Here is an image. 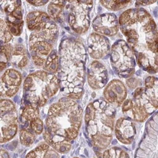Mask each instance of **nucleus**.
I'll return each mask as SVG.
<instances>
[{
    "label": "nucleus",
    "instance_id": "nucleus-1",
    "mask_svg": "<svg viewBox=\"0 0 158 158\" xmlns=\"http://www.w3.org/2000/svg\"><path fill=\"white\" fill-rule=\"evenodd\" d=\"M118 22L138 65L149 73H156L157 72V29L151 15L143 8H131L123 13Z\"/></svg>",
    "mask_w": 158,
    "mask_h": 158
},
{
    "label": "nucleus",
    "instance_id": "nucleus-2",
    "mask_svg": "<svg viewBox=\"0 0 158 158\" xmlns=\"http://www.w3.org/2000/svg\"><path fill=\"white\" fill-rule=\"evenodd\" d=\"M58 78L60 86L69 98L81 96L85 76L86 49L84 44L74 39H67L60 48Z\"/></svg>",
    "mask_w": 158,
    "mask_h": 158
},
{
    "label": "nucleus",
    "instance_id": "nucleus-3",
    "mask_svg": "<svg viewBox=\"0 0 158 158\" xmlns=\"http://www.w3.org/2000/svg\"><path fill=\"white\" fill-rule=\"evenodd\" d=\"M82 121V110L78 105L68 98H62L50 107L46 120L48 131L45 139L56 148L69 143L74 139Z\"/></svg>",
    "mask_w": 158,
    "mask_h": 158
},
{
    "label": "nucleus",
    "instance_id": "nucleus-4",
    "mask_svg": "<svg viewBox=\"0 0 158 158\" xmlns=\"http://www.w3.org/2000/svg\"><path fill=\"white\" fill-rule=\"evenodd\" d=\"M115 110L110 104L99 100L86 109L85 122L88 134L99 143H106L112 137Z\"/></svg>",
    "mask_w": 158,
    "mask_h": 158
},
{
    "label": "nucleus",
    "instance_id": "nucleus-5",
    "mask_svg": "<svg viewBox=\"0 0 158 158\" xmlns=\"http://www.w3.org/2000/svg\"><path fill=\"white\" fill-rule=\"evenodd\" d=\"M59 87L57 75L45 70L31 73L23 84L25 98L39 106H44L47 100L55 94Z\"/></svg>",
    "mask_w": 158,
    "mask_h": 158
},
{
    "label": "nucleus",
    "instance_id": "nucleus-6",
    "mask_svg": "<svg viewBox=\"0 0 158 158\" xmlns=\"http://www.w3.org/2000/svg\"><path fill=\"white\" fill-rule=\"evenodd\" d=\"M58 34L57 25L52 20L32 32L30 36V50L32 60L38 67L44 65L54 46Z\"/></svg>",
    "mask_w": 158,
    "mask_h": 158
},
{
    "label": "nucleus",
    "instance_id": "nucleus-7",
    "mask_svg": "<svg viewBox=\"0 0 158 158\" xmlns=\"http://www.w3.org/2000/svg\"><path fill=\"white\" fill-rule=\"evenodd\" d=\"M111 63L120 77L129 78L134 75L136 64L135 55L125 41H118L112 46Z\"/></svg>",
    "mask_w": 158,
    "mask_h": 158
},
{
    "label": "nucleus",
    "instance_id": "nucleus-8",
    "mask_svg": "<svg viewBox=\"0 0 158 158\" xmlns=\"http://www.w3.org/2000/svg\"><path fill=\"white\" fill-rule=\"evenodd\" d=\"M68 22L73 31L78 34H84L90 27V10L93 1H68Z\"/></svg>",
    "mask_w": 158,
    "mask_h": 158
},
{
    "label": "nucleus",
    "instance_id": "nucleus-9",
    "mask_svg": "<svg viewBox=\"0 0 158 158\" xmlns=\"http://www.w3.org/2000/svg\"><path fill=\"white\" fill-rule=\"evenodd\" d=\"M17 114L13 102L8 99H0V143H5L16 135Z\"/></svg>",
    "mask_w": 158,
    "mask_h": 158
},
{
    "label": "nucleus",
    "instance_id": "nucleus-10",
    "mask_svg": "<svg viewBox=\"0 0 158 158\" xmlns=\"http://www.w3.org/2000/svg\"><path fill=\"white\" fill-rule=\"evenodd\" d=\"M22 82L20 72L14 69L7 70L0 77V97H11L19 90Z\"/></svg>",
    "mask_w": 158,
    "mask_h": 158
},
{
    "label": "nucleus",
    "instance_id": "nucleus-11",
    "mask_svg": "<svg viewBox=\"0 0 158 158\" xmlns=\"http://www.w3.org/2000/svg\"><path fill=\"white\" fill-rule=\"evenodd\" d=\"M87 50L89 55L93 58L95 60L103 58L110 51V41L106 36L93 33L88 37Z\"/></svg>",
    "mask_w": 158,
    "mask_h": 158
},
{
    "label": "nucleus",
    "instance_id": "nucleus-12",
    "mask_svg": "<svg viewBox=\"0 0 158 158\" xmlns=\"http://www.w3.org/2000/svg\"><path fill=\"white\" fill-rule=\"evenodd\" d=\"M92 25L96 32L108 37L115 35L120 27L117 17L113 14H105L98 16Z\"/></svg>",
    "mask_w": 158,
    "mask_h": 158
},
{
    "label": "nucleus",
    "instance_id": "nucleus-13",
    "mask_svg": "<svg viewBox=\"0 0 158 158\" xmlns=\"http://www.w3.org/2000/svg\"><path fill=\"white\" fill-rule=\"evenodd\" d=\"M108 79V72L104 66L99 61H94L87 69V81L90 86L94 89L103 87Z\"/></svg>",
    "mask_w": 158,
    "mask_h": 158
},
{
    "label": "nucleus",
    "instance_id": "nucleus-14",
    "mask_svg": "<svg viewBox=\"0 0 158 158\" xmlns=\"http://www.w3.org/2000/svg\"><path fill=\"white\" fill-rule=\"evenodd\" d=\"M127 90L123 84L118 80H113L110 82L104 90V96L111 103L119 106L125 99Z\"/></svg>",
    "mask_w": 158,
    "mask_h": 158
},
{
    "label": "nucleus",
    "instance_id": "nucleus-15",
    "mask_svg": "<svg viewBox=\"0 0 158 158\" xmlns=\"http://www.w3.org/2000/svg\"><path fill=\"white\" fill-rule=\"evenodd\" d=\"M135 134V128L130 121L126 119H120L118 121L116 135L118 139L127 143L133 139Z\"/></svg>",
    "mask_w": 158,
    "mask_h": 158
},
{
    "label": "nucleus",
    "instance_id": "nucleus-16",
    "mask_svg": "<svg viewBox=\"0 0 158 158\" xmlns=\"http://www.w3.org/2000/svg\"><path fill=\"white\" fill-rule=\"evenodd\" d=\"M51 20V17L47 14L40 11H32L27 17V27L31 31L43 27Z\"/></svg>",
    "mask_w": 158,
    "mask_h": 158
},
{
    "label": "nucleus",
    "instance_id": "nucleus-17",
    "mask_svg": "<svg viewBox=\"0 0 158 158\" xmlns=\"http://www.w3.org/2000/svg\"><path fill=\"white\" fill-rule=\"evenodd\" d=\"M59 61L58 56L55 50L52 51L46 59V63L44 65V69L45 71L55 73L58 69Z\"/></svg>",
    "mask_w": 158,
    "mask_h": 158
},
{
    "label": "nucleus",
    "instance_id": "nucleus-18",
    "mask_svg": "<svg viewBox=\"0 0 158 158\" xmlns=\"http://www.w3.org/2000/svg\"><path fill=\"white\" fill-rule=\"evenodd\" d=\"M101 3L106 8L116 11L125 8L127 6L132 3V1H100Z\"/></svg>",
    "mask_w": 158,
    "mask_h": 158
},
{
    "label": "nucleus",
    "instance_id": "nucleus-19",
    "mask_svg": "<svg viewBox=\"0 0 158 158\" xmlns=\"http://www.w3.org/2000/svg\"><path fill=\"white\" fill-rule=\"evenodd\" d=\"M12 38V34L6 23L0 19V41L8 43Z\"/></svg>",
    "mask_w": 158,
    "mask_h": 158
},
{
    "label": "nucleus",
    "instance_id": "nucleus-20",
    "mask_svg": "<svg viewBox=\"0 0 158 158\" xmlns=\"http://www.w3.org/2000/svg\"><path fill=\"white\" fill-rule=\"evenodd\" d=\"M63 1L61 2L51 3L48 7V11L49 14V17L55 20L58 19L63 11Z\"/></svg>",
    "mask_w": 158,
    "mask_h": 158
},
{
    "label": "nucleus",
    "instance_id": "nucleus-21",
    "mask_svg": "<svg viewBox=\"0 0 158 158\" xmlns=\"http://www.w3.org/2000/svg\"><path fill=\"white\" fill-rule=\"evenodd\" d=\"M20 138L21 141L23 143L26 145H30L34 140V135L32 133L29 132V131L22 130L20 134Z\"/></svg>",
    "mask_w": 158,
    "mask_h": 158
},
{
    "label": "nucleus",
    "instance_id": "nucleus-22",
    "mask_svg": "<svg viewBox=\"0 0 158 158\" xmlns=\"http://www.w3.org/2000/svg\"><path fill=\"white\" fill-rule=\"evenodd\" d=\"M156 1H137L136 2V6H146L150 4H152L155 3Z\"/></svg>",
    "mask_w": 158,
    "mask_h": 158
},
{
    "label": "nucleus",
    "instance_id": "nucleus-23",
    "mask_svg": "<svg viewBox=\"0 0 158 158\" xmlns=\"http://www.w3.org/2000/svg\"><path fill=\"white\" fill-rule=\"evenodd\" d=\"M29 3L35 5V6H41L46 4L48 1H27Z\"/></svg>",
    "mask_w": 158,
    "mask_h": 158
},
{
    "label": "nucleus",
    "instance_id": "nucleus-24",
    "mask_svg": "<svg viewBox=\"0 0 158 158\" xmlns=\"http://www.w3.org/2000/svg\"><path fill=\"white\" fill-rule=\"evenodd\" d=\"M6 68V63L0 62V72Z\"/></svg>",
    "mask_w": 158,
    "mask_h": 158
},
{
    "label": "nucleus",
    "instance_id": "nucleus-25",
    "mask_svg": "<svg viewBox=\"0 0 158 158\" xmlns=\"http://www.w3.org/2000/svg\"><path fill=\"white\" fill-rule=\"evenodd\" d=\"M84 152H85V154L87 155V157H89V154H88L87 151L86 149H85V150H84Z\"/></svg>",
    "mask_w": 158,
    "mask_h": 158
},
{
    "label": "nucleus",
    "instance_id": "nucleus-26",
    "mask_svg": "<svg viewBox=\"0 0 158 158\" xmlns=\"http://www.w3.org/2000/svg\"><path fill=\"white\" fill-rule=\"evenodd\" d=\"M132 148H133V149H134V148H135V142H134V143H133V146H132Z\"/></svg>",
    "mask_w": 158,
    "mask_h": 158
}]
</instances>
